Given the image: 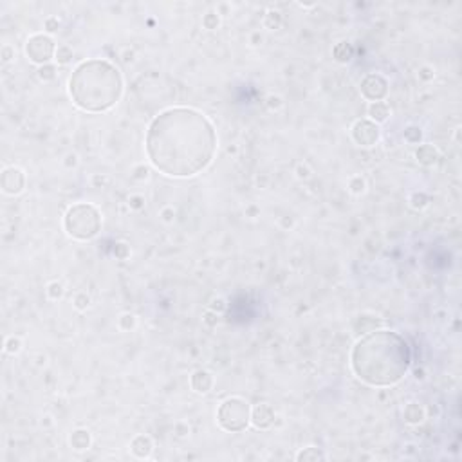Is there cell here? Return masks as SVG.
Instances as JSON below:
<instances>
[{"mask_svg": "<svg viewBox=\"0 0 462 462\" xmlns=\"http://www.w3.org/2000/svg\"><path fill=\"white\" fill-rule=\"evenodd\" d=\"M367 116H368V119L374 121L376 125H381V123H385V121L390 117L388 103H385V101H374V103L368 105Z\"/></svg>", "mask_w": 462, "mask_h": 462, "instance_id": "cell-16", "label": "cell"}, {"mask_svg": "<svg viewBox=\"0 0 462 462\" xmlns=\"http://www.w3.org/2000/svg\"><path fill=\"white\" fill-rule=\"evenodd\" d=\"M109 181H111V179L107 177L105 173H94V175L90 177V183H92L94 188H103V186L109 184Z\"/></svg>", "mask_w": 462, "mask_h": 462, "instance_id": "cell-39", "label": "cell"}, {"mask_svg": "<svg viewBox=\"0 0 462 462\" xmlns=\"http://www.w3.org/2000/svg\"><path fill=\"white\" fill-rule=\"evenodd\" d=\"M251 43H253V45H258V43H262V35H260V33H253Z\"/></svg>", "mask_w": 462, "mask_h": 462, "instance_id": "cell-48", "label": "cell"}, {"mask_svg": "<svg viewBox=\"0 0 462 462\" xmlns=\"http://www.w3.org/2000/svg\"><path fill=\"white\" fill-rule=\"evenodd\" d=\"M217 423L222 430L230 433L244 431L251 424V406L244 397H228L217 408Z\"/></svg>", "mask_w": 462, "mask_h": 462, "instance_id": "cell-5", "label": "cell"}, {"mask_svg": "<svg viewBox=\"0 0 462 462\" xmlns=\"http://www.w3.org/2000/svg\"><path fill=\"white\" fill-rule=\"evenodd\" d=\"M266 105H268L269 111H278V109L284 107V100H282V96H278V94H269L268 98H266Z\"/></svg>", "mask_w": 462, "mask_h": 462, "instance_id": "cell-34", "label": "cell"}, {"mask_svg": "<svg viewBox=\"0 0 462 462\" xmlns=\"http://www.w3.org/2000/svg\"><path fill=\"white\" fill-rule=\"evenodd\" d=\"M73 49L69 45H58L56 53H54V60H56L58 65H67V63L73 62Z\"/></svg>", "mask_w": 462, "mask_h": 462, "instance_id": "cell-26", "label": "cell"}, {"mask_svg": "<svg viewBox=\"0 0 462 462\" xmlns=\"http://www.w3.org/2000/svg\"><path fill=\"white\" fill-rule=\"evenodd\" d=\"M280 226L284 228V230H291V228L294 226V219L293 217H289V215L282 217V219H280Z\"/></svg>", "mask_w": 462, "mask_h": 462, "instance_id": "cell-44", "label": "cell"}, {"mask_svg": "<svg viewBox=\"0 0 462 462\" xmlns=\"http://www.w3.org/2000/svg\"><path fill=\"white\" fill-rule=\"evenodd\" d=\"M332 56H334V60L338 63H348L352 60V56H354V49H352V45L348 42L342 40V42H338L332 47Z\"/></svg>", "mask_w": 462, "mask_h": 462, "instance_id": "cell-17", "label": "cell"}, {"mask_svg": "<svg viewBox=\"0 0 462 462\" xmlns=\"http://www.w3.org/2000/svg\"><path fill=\"white\" fill-rule=\"evenodd\" d=\"M208 309L221 316L228 310V302L222 298V296H213V298L210 300V304H208Z\"/></svg>", "mask_w": 462, "mask_h": 462, "instance_id": "cell-30", "label": "cell"}, {"mask_svg": "<svg viewBox=\"0 0 462 462\" xmlns=\"http://www.w3.org/2000/svg\"><path fill=\"white\" fill-rule=\"evenodd\" d=\"M350 137L357 147L370 148L378 145L379 137H381V130H379V126L376 125L374 121L357 119V121H354V125L350 126Z\"/></svg>", "mask_w": 462, "mask_h": 462, "instance_id": "cell-7", "label": "cell"}, {"mask_svg": "<svg viewBox=\"0 0 462 462\" xmlns=\"http://www.w3.org/2000/svg\"><path fill=\"white\" fill-rule=\"evenodd\" d=\"M296 461L298 462H318V461H325V455H323V452H321L320 448L305 446L296 453Z\"/></svg>", "mask_w": 462, "mask_h": 462, "instance_id": "cell-18", "label": "cell"}, {"mask_svg": "<svg viewBox=\"0 0 462 462\" xmlns=\"http://www.w3.org/2000/svg\"><path fill=\"white\" fill-rule=\"evenodd\" d=\"M73 103L85 112H107L121 100L123 78L114 63L94 58L76 65L69 78Z\"/></svg>", "mask_w": 462, "mask_h": 462, "instance_id": "cell-3", "label": "cell"}, {"mask_svg": "<svg viewBox=\"0 0 462 462\" xmlns=\"http://www.w3.org/2000/svg\"><path fill=\"white\" fill-rule=\"evenodd\" d=\"M136 316L132 314V312H123V314L117 318V327H119V331L123 332H130L136 329Z\"/></svg>", "mask_w": 462, "mask_h": 462, "instance_id": "cell-25", "label": "cell"}, {"mask_svg": "<svg viewBox=\"0 0 462 462\" xmlns=\"http://www.w3.org/2000/svg\"><path fill=\"white\" fill-rule=\"evenodd\" d=\"M159 217H161L163 222L172 224V222L175 221V208H173V206H164V208H161V211H159Z\"/></svg>", "mask_w": 462, "mask_h": 462, "instance_id": "cell-36", "label": "cell"}, {"mask_svg": "<svg viewBox=\"0 0 462 462\" xmlns=\"http://www.w3.org/2000/svg\"><path fill=\"white\" fill-rule=\"evenodd\" d=\"M56 65L53 63H45L42 67H38V78L43 83H49V81H54L56 79Z\"/></svg>", "mask_w": 462, "mask_h": 462, "instance_id": "cell-27", "label": "cell"}, {"mask_svg": "<svg viewBox=\"0 0 462 462\" xmlns=\"http://www.w3.org/2000/svg\"><path fill=\"white\" fill-rule=\"evenodd\" d=\"M417 76H419L421 81H424V83H428V81H431V79L435 78V69L430 67V65H423V67L419 69V73H417Z\"/></svg>", "mask_w": 462, "mask_h": 462, "instance_id": "cell-35", "label": "cell"}, {"mask_svg": "<svg viewBox=\"0 0 462 462\" xmlns=\"http://www.w3.org/2000/svg\"><path fill=\"white\" fill-rule=\"evenodd\" d=\"M403 419L410 426H419L421 423H424V419H428L426 417V408L417 401H410L403 410Z\"/></svg>", "mask_w": 462, "mask_h": 462, "instance_id": "cell-13", "label": "cell"}, {"mask_svg": "<svg viewBox=\"0 0 462 462\" xmlns=\"http://www.w3.org/2000/svg\"><path fill=\"white\" fill-rule=\"evenodd\" d=\"M63 230L74 240H90L101 230V213L89 202L73 204L65 211Z\"/></svg>", "mask_w": 462, "mask_h": 462, "instance_id": "cell-4", "label": "cell"}, {"mask_svg": "<svg viewBox=\"0 0 462 462\" xmlns=\"http://www.w3.org/2000/svg\"><path fill=\"white\" fill-rule=\"evenodd\" d=\"M0 56H2V62H4V63H9L11 60H15V47H13V45H9V43H5L4 47H2V53H0Z\"/></svg>", "mask_w": 462, "mask_h": 462, "instance_id": "cell-41", "label": "cell"}, {"mask_svg": "<svg viewBox=\"0 0 462 462\" xmlns=\"http://www.w3.org/2000/svg\"><path fill=\"white\" fill-rule=\"evenodd\" d=\"M0 186H2L4 193L11 195V197L22 193L24 188H26V173H24V170L18 168V166L4 168L2 175H0Z\"/></svg>", "mask_w": 462, "mask_h": 462, "instance_id": "cell-9", "label": "cell"}, {"mask_svg": "<svg viewBox=\"0 0 462 462\" xmlns=\"http://www.w3.org/2000/svg\"><path fill=\"white\" fill-rule=\"evenodd\" d=\"M202 26H204V29H208V31H213V29H217V27L221 26V15H219V11L217 9L208 11V13L202 16Z\"/></svg>", "mask_w": 462, "mask_h": 462, "instance_id": "cell-23", "label": "cell"}, {"mask_svg": "<svg viewBox=\"0 0 462 462\" xmlns=\"http://www.w3.org/2000/svg\"><path fill=\"white\" fill-rule=\"evenodd\" d=\"M403 137H404V141L408 143V145H419V143L423 141V132H421L419 126L410 125V126H406V128H404Z\"/></svg>", "mask_w": 462, "mask_h": 462, "instance_id": "cell-24", "label": "cell"}, {"mask_svg": "<svg viewBox=\"0 0 462 462\" xmlns=\"http://www.w3.org/2000/svg\"><path fill=\"white\" fill-rule=\"evenodd\" d=\"M414 378L417 379V381H423V379L426 378V376H424V368H415V370H414Z\"/></svg>", "mask_w": 462, "mask_h": 462, "instance_id": "cell-46", "label": "cell"}, {"mask_svg": "<svg viewBox=\"0 0 462 462\" xmlns=\"http://www.w3.org/2000/svg\"><path fill=\"white\" fill-rule=\"evenodd\" d=\"M130 177L134 181H147L150 177V166H147V164H136L130 172Z\"/></svg>", "mask_w": 462, "mask_h": 462, "instance_id": "cell-32", "label": "cell"}, {"mask_svg": "<svg viewBox=\"0 0 462 462\" xmlns=\"http://www.w3.org/2000/svg\"><path fill=\"white\" fill-rule=\"evenodd\" d=\"M408 204H410L412 210L421 211V210H424V208H428V204H430V197H428L424 192H414V193L410 195Z\"/></svg>", "mask_w": 462, "mask_h": 462, "instance_id": "cell-20", "label": "cell"}, {"mask_svg": "<svg viewBox=\"0 0 462 462\" xmlns=\"http://www.w3.org/2000/svg\"><path fill=\"white\" fill-rule=\"evenodd\" d=\"M388 79L385 78L383 74L379 73H370L361 79L359 83V90L361 96L367 101L374 103V101H383L388 96Z\"/></svg>", "mask_w": 462, "mask_h": 462, "instance_id": "cell-8", "label": "cell"}, {"mask_svg": "<svg viewBox=\"0 0 462 462\" xmlns=\"http://www.w3.org/2000/svg\"><path fill=\"white\" fill-rule=\"evenodd\" d=\"M310 173H312V170L305 163H300L298 166H296V177H298L300 181H307V179L310 177Z\"/></svg>", "mask_w": 462, "mask_h": 462, "instance_id": "cell-42", "label": "cell"}, {"mask_svg": "<svg viewBox=\"0 0 462 462\" xmlns=\"http://www.w3.org/2000/svg\"><path fill=\"white\" fill-rule=\"evenodd\" d=\"M73 305H74V309H76V310H79V312H83V310L89 309V305H90V296H89L87 293H85V291H79V293L74 294Z\"/></svg>", "mask_w": 462, "mask_h": 462, "instance_id": "cell-29", "label": "cell"}, {"mask_svg": "<svg viewBox=\"0 0 462 462\" xmlns=\"http://www.w3.org/2000/svg\"><path fill=\"white\" fill-rule=\"evenodd\" d=\"M215 126L202 112L172 107L155 116L147 132V155L168 177H193L206 170L217 152Z\"/></svg>", "mask_w": 462, "mask_h": 462, "instance_id": "cell-1", "label": "cell"}, {"mask_svg": "<svg viewBox=\"0 0 462 462\" xmlns=\"http://www.w3.org/2000/svg\"><path fill=\"white\" fill-rule=\"evenodd\" d=\"M56 53V43L49 35L43 33H37L31 35L26 42V56L27 60L38 67H42L45 63H49L54 58Z\"/></svg>", "mask_w": 462, "mask_h": 462, "instance_id": "cell-6", "label": "cell"}, {"mask_svg": "<svg viewBox=\"0 0 462 462\" xmlns=\"http://www.w3.org/2000/svg\"><path fill=\"white\" fill-rule=\"evenodd\" d=\"M22 350V340L18 336H7L4 342V352L5 354H11L15 356Z\"/></svg>", "mask_w": 462, "mask_h": 462, "instance_id": "cell-28", "label": "cell"}, {"mask_svg": "<svg viewBox=\"0 0 462 462\" xmlns=\"http://www.w3.org/2000/svg\"><path fill=\"white\" fill-rule=\"evenodd\" d=\"M439 157H441V154H439L437 147L428 145V143L426 145H419L417 150H415V161L423 164V166H433L439 161Z\"/></svg>", "mask_w": 462, "mask_h": 462, "instance_id": "cell-14", "label": "cell"}, {"mask_svg": "<svg viewBox=\"0 0 462 462\" xmlns=\"http://www.w3.org/2000/svg\"><path fill=\"white\" fill-rule=\"evenodd\" d=\"M202 321H204L206 327H210V329H215L217 325H219V314L217 312H213V310H206L204 314H202Z\"/></svg>", "mask_w": 462, "mask_h": 462, "instance_id": "cell-37", "label": "cell"}, {"mask_svg": "<svg viewBox=\"0 0 462 462\" xmlns=\"http://www.w3.org/2000/svg\"><path fill=\"white\" fill-rule=\"evenodd\" d=\"M145 204H147V200H145L143 195L136 193V195H130V197H128V208H130V210L139 211V210L145 208Z\"/></svg>", "mask_w": 462, "mask_h": 462, "instance_id": "cell-33", "label": "cell"}, {"mask_svg": "<svg viewBox=\"0 0 462 462\" xmlns=\"http://www.w3.org/2000/svg\"><path fill=\"white\" fill-rule=\"evenodd\" d=\"M134 56H136V53H134L132 49H125V51L121 53V58H123V62H125V63L134 62Z\"/></svg>", "mask_w": 462, "mask_h": 462, "instance_id": "cell-45", "label": "cell"}, {"mask_svg": "<svg viewBox=\"0 0 462 462\" xmlns=\"http://www.w3.org/2000/svg\"><path fill=\"white\" fill-rule=\"evenodd\" d=\"M348 192L352 195H363L367 192V181L363 175H352L348 179Z\"/></svg>", "mask_w": 462, "mask_h": 462, "instance_id": "cell-22", "label": "cell"}, {"mask_svg": "<svg viewBox=\"0 0 462 462\" xmlns=\"http://www.w3.org/2000/svg\"><path fill=\"white\" fill-rule=\"evenodd\" d=\"M130 452L136 459H148L154 452V441L145 433H139L130 441Z\"/></svg>", "mask_w": 462, "mask_h": 462, "instance_id": "cell-12", "label": "cell"}, {"mask_svg": "<svg viewBox=\"0 0 462 462\" xmlns=\"http://www.w3.org/2000/svg\"><path fill=\"white\" fill-rule=\"evenodd\" d=\"M274 419H276V414L271 404L260 403L251 408V424L257 430H269L274 424Z\"/></svg>", "mask_w": 462, "mask_h": 462, "instance_id": "cell-10", "label": "cell"}, {"mask_svg": "<svg viewBox=\"0 0 462 462\" xmlns=\"http://www.w3.org/2000/svg\"><path fill=\"white\" fill-rule=\"evenodd\" d=\"M350 365L357 379L370 386L399 383L410 367V346L397 332L370 331L352 348Z\"/></svg>", "mask_w": 462, "mask_h": 462, "instance_id": "cell-2", "label": "cell"}, {"mask_svg": "<svg viewBox=\"0 0 462 462\" xmlns=\"http://www.w3.org/2000/svg\"><path fill=\"white\" fill-rule=\"evenodd\" d=\"M112 253H114V257L117 258V260H126V258L130 257V246L123 240L116 242L114 247H112Z\"/></svg>", "mask_w": 462, "mask_h": 462, "instance_id": "cell-31", "label": "cell"}, {"mask_svg": "<svg viewBox=\"0 0 462 462\" xmlns=\"http://www.w3.org/2000/svg\"><path fill=\"white\" fill-rule=\"evenodd\" d=\"M173 433H175V437H179V439H186V437L190 435L188 423H184V421L175 423V426H173Z\"/></svg>", "mask_w": 462, "mask_h": 462, "instance_id": "cell-38", "label": "cell"}, {"mask_svg": "<svg viewBox=\"0 0 462 462\" xmlns=\"http://www.w3.org/2000/svg\"><path fill=\"white\" fill-rule=\"evenodd\" d=\"M284 24V16L278 9H268L264 15V27L269 31H276Z\"/></svg>", "mask_w": 462, "mask_h": 462, "instance_id": "cell-19", "label": "cell"}, {"mask_svg": "<svg viewBox=\"0 0 462 462\" xmlns=\"http://www.w3.org/2000/svg\"><path fill=\"white\" fill-rule=\"evenodd\" d=\"M45 294H47V298L51 300V302H58V300L63 298V294H65V287H63L62 282L53 280V282H49V284H47Z\"/></svg>", "mask_w": 462, "mask_h": 462, "instance_id": "cell-21", "label": "cell"}, {"mask_svg": "<svg viewBox=\"0 0 462 462\" xmlns=\"http://www.w3.org/2000/svg\"><path fill=\"white\" fill-rule=\"evenodd\" d=\"M246 213L251 217V219H255V217L258 215V208L257 206H249V208H246Z\"/></svg>", "mask_w": 462, "mask_h": 462, "instance_id": "cell-47", "label": "cell"}, {"mask_svg": "<svg viewBox=\"0 0 462 462\" xmlns=\"http://www.w3.org/2000/svg\"><path fill=\"white\" fill-rule=\"evenodd\" d=\"M69 444H71V448L76 450V452H85V450H89L90 444H92V435H90L89 430L78 428V430H74L73 433H71Z\"/></svg>", "mask_w": 462, "mask_h": 462, "instance_id": "cell-15", "label": "cell"}, {"mask_svg": "<svg viewBox=\"0 0 462 462\" xmlns=\"http://www.w3.org/2000/svg\"><path fill=\"white\" fill-rule=\"evenodd\" d=\"M213 385H215L213 374L204 370V368L195 370V372L192 374V378H190V386H192V390L197 392V394H202V395L210 394L211 388H213Z\"/></svg>", "mask_w": 462, "mask_h": 462, "instance_id": "cell-11", "label": "cell"}, {"mask_svg": "<svg viewBox=\"0 0 462 462\" xmlns=\"http://www.w3.org/2000/svg\"><path fill=\"white\" fill-rule=\"evenodd\" d=\"M63 164H65V168H76L78 166V154H67L65 155V159H63Z\"/></svg>", "mask_w": 462, "mask_h": 462, "instance_id": "cell-43", "label": "cell"}, {"mask_svg": "<svg viewBox=\"0 0 462 462\" xmlns=\"http://www.w3.org/2000/svg\"><path fill=\"white\" fill-rule=\"evenodd\" d=\"M231 152H236V148L235 147H230V148H228V154H231Z\"/></svg>", "mask_w": 462, "mask_h": 462, "instance_id": "cell-49", "label": "cell"}, {"mask_svg": "<svg viewBox=\"0 0 462 462\" xmlns=\"http://www.w3.org/2000/svg\"><path fill=\"white\" fill-rule=\"evenodd\" d=\"M43 27H45V31H47V33H56L58 27H60V20H58V16H47V18H45V22H43Z\"/></svg>", "mask_w": 462, "mask_h": 462, "instance_id": "cell-40", "label": "cell"}]
</instances>
